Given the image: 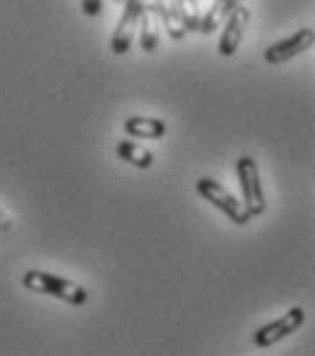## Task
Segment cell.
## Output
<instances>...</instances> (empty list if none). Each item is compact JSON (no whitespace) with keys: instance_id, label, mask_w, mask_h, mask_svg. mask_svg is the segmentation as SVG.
<instances>
[{"instance_id":"15","label":"cell","mask_w":315,"mask_h":356,"mask_svg":"<svg viewBox=\"0 0 315 356\" xmlns=\"http://www.w3.org/2000/svg\"><path fill=\"white\" fill-rule=\"evenodd\" d=\"M0 230H3V233H6V230H11V220H8L3 211H0Z\"/></svg>"},{"instance_id":"13","label":"cell","mask_w":315,"mask_h":356,"mask_svg":"<svg viewBox=\"0 0 315 356\" xmlns=\"http://www.w3.org/2000/svg\"><path fill=\"white\" fill-rule=\"evenodd\" d=\"M181 11V19H184V28L186 33H200V25H203V14L197 11L195 0H176Z\"/></svg>"},{"instance_id":"10","label":"cell","mask_w":315,"mask_h":356,"mask_svg":"<svg viewBox=\"0 0 315 356\" xmlns=\"http://www.w3.org/2000/svg\"><path fill=\"white\" fill-rule=\"evenodd\" d=\"M241 3H244V0H217V3H214V6H211L206 14H203L200 33H206V36H209V33H214V31H217V28L225 22L227 17H230V14H233V11H236Z\"/></svg>"},{"instance_id":"3","label":"cell","mask_w":315,"mask_h":356,"mask_svg":"<svg viewBox=\"0 0 315 356\" xmlns=\"http://www.w3.org/2000/svg\"><path fill=\"white\" fill-rule=\"evenodd\" d=\"M197 195H200L203 200H209L214 209H220L233 225H247L252 220V217L247 214V209L241 206V200H236L225 186H223L220 181H214V178H197Z\"/></svg>"},{"instance_id":"9","label":"cell","mask_w":315,"mask_h":356,"mask_svg":"<svg viewBox=\"0 0 315 356\" xmlns=\"http://www.w3.org/2000/svg\"><path fill=\"white\" fill-rule=\"evenodd\" d=\"M124 132L135 140H162L168 134V124L162 118H148V115H132L124 124Z\"/></svg>"},{"instance_id":"12","label":"cell","mask_w":315,"mask_h":356,"mask_svg":"<svg viewBox=\"0 0 315 356\" xmlns=\"http://www.w3.org/2000/svg\"><path fill=\"white\" fill-rule=\"evenodd\" d=\"M156 11L151 8V3H148V8L143 11V19H140V47H143V52H154L156 44H159V31H156Z\"/></svg>"},{"instance_id":"7","label":"cell","mask_w":315,"mask_h":356,"mask_svg":"<svg viewBox=\"0 0 315 356\" xmlns=\"http://www.w3.org/2000/svg\"><path fill=\"white\" fill-rule=\"evenodd\" d=\"M250 25V8L247 6H239L230 17L225 19V31H223V39H220V55H236V49L244 39V31Z\"/></svg>"},{"instance_id":"8","label":"cell","mask_w":315,"mask_h":356,"mask_svg":"<svg viewBox=\"0 0 315 356\" xmlns=\"http://www.w3.org/2000/svg\"><path fill=\"white\" fill-rule=\"evenodd\" d=\"M151 8L156 11L159 25L165 28V33L173 42H181L186 36V28H184V19H181V11L176 0H151Z\"/></svg>"},{"instance_id":"5","label":"cell","mask_w":315,"mask_h":356,"mask_svg":"<svg viewBox=\"0 0 315 356\" xmlns=\"http://www.w3.org/2000/svg\"><path fill=\"white\" fill-rule=\"evenodd\" d=\"M302 323H305V307H291L282 318H277V321H271L266 326H261V329L252 334V343H255L258 348H269L274 343L285 340L288 334L299 332Z\"/></svg>"},{"instance_id":"2","label":"cell","mask_w":315,"mask_h":356,"mask_svg":"<svg viewBox=\"0 0 315 356\" xmlns=\"http://www.w3.org/2000/svg\"><path fill=\"white\" fill-rule=\"evenodd\" d=\"M236 176L241 184V195H244V209L250 217H261L266 211V197H264V186H261V173H258V162L252 156H239L236 162Z\"/></svg>"},{"instance_id":"14","label":"cell","mask_w":315,"mask_h":356,"mask_svg":"<svg viewBox=\"0 0 315 356\" xmlns=\"http://www.w3.org/2000/svg\"><path fill=\"white\" fill-rule=\"evenodd\" d=\"M80 8H83V14L86 17H99L102 14V0H80Z\"/></svg>"},{"instance_id":"6","label":"cell","mask_w":315,"mask_h":356,"mask_svg":"<svg viewBox=\"0 0 315 356\" xmlns=\"http://www.w3.org/2000/svg\"><path fill=\"white\" fill-rule=\"evenodd\" d=\"M313 44H315V31L313 28H302V31H296L293 36H288V39L271 44L269 49L264 52V60H266L269 66H280V63H285V60H291V58L307 52Z\"/></svg>"},{"instance_id":"1","label":"cell","mask_w":315,"mask_h":356,"mask_svg":"<svg viewBox=\"0 0 315 356\" xmlns=\"http://www.w3.org/2000/svg\"><path fill=\"white\" fill-rule=\"evenodd\" d=\"M22 285L33 293H45V296H55L66 305H74V307H83L88 302V291L72 280H63L58 274H49L42 268H31L22 274Z\"/></svg>"},{"instance_id":"4","label":"cell","mask_w":315,"mask_h":356,"mask_svg":"<svg viewBox=\"0 0 315 356\" xmlns=\"http://www.w3.org/2000/svg\"><path fill=\"white\" fill-rule=\"evenodd\" d=\"M148 8V0H124V14L113 31V39L110 47L115 55H127L129 47H132V36H135V28L143 19V11Z\"/></svg>"},{"instance_id":"11","label":"cell","mask_w":315,"mask_h":356,"mask_svg":"<svg viewBox=\"0 0 315 356\" xmlns=\"http://www.w3.org/2000/svg\"><path fill=\"white\" fill-rule=\"evenodd\" d=\"M115 156L124 159V162H129L132 168H140V170H148V168L154 165V154L145 151V148H140V145H135L132 140H121V143L115 145Z\"/></svg>"},{"instance_id":"16","label":"cell","mask_w":315,"mask_h":356,"mask_svg":"<svg viewBox=\"0 0 315 356\" xmlns=\"http://www.w3.org/2000/svg\"><path fill=\"white\" fill-rule=\"evenodd\" d=\"M115 3H124V0H115Z\"/></svg>"}]
</instances>
